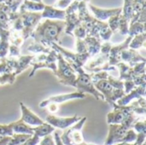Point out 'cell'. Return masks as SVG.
I'll use <instances>...</instances> for the list:
<instances>
[{
    "label": "cell",
    "instance_id": "bcb514c9",
    "mask_svg": "<svg viewBox=\"0 0 146 145\" xmlns=\"http://www.w3.org/2000/svg\"><path fill=\"white\" fill-rule=\"evenodd\" d=\"M0 62H1V58H0Z\"/></svg>",
    "mask_w": 146,
    "mask_h": 145
},
{
    "label": "cell",
    "instance_id": "1f68e13d",
    "mask_svg": "<svg viewBox=\"0 0 146 145\" xmlns=\"http://www.w3.org/2000/svg\"><path fill=\"white\" fill-rule=\"evenodd\" d=\"M76 50H77V53L78 54L87 53V47H86L85 40L77 38V41H76Z\"/></svg>",
    "mask_w": 146,
    "mask_h": 145
},
{
    "label": "cell",
    "instance_id": "b9f144b4",
    "mask_svg": "<svg viewBox=\"0 0 146 145\" xmlns=\"http://www.w3.org/2000/svg\"><path fill=\"white\" fill-rule=\"evenodd\" d=\"M71 1L72 0H60V2L57 3V5L60 8H66V7H68L70 4Z\"/></svg>",
    "mask_w": 146,
    "mask_h": 145
},
{
    "label": "cell",
    "instance_id": "836d02e7",
    "mask_svg": "<svg viewBox=\"0 0 146 145\" xmlns=\"http://www.w3.org/2000/svg\"><path fill=\"white\" fill-rule=\"evenodd\" d=\"M38 145H56V143H55L53 136H51V134H50V135H47V136L42 138Z\"/></svg>",
    "mask_w": 146,
    "mask_h": 145
},
{
    "label": "cell",
    "instance_id": "f6af8a7d",
    "mask_svg": "<svg viewBox=\"0 0 146 145\" xmlns=\"http://www.w3.org/2000/svg\"><path fill=\"white\" fill-rule=\"evenodd\" d=\"M33 1H36V2H38V3H41V0H33Z\"/></svg>",
    "mask_w": 146,
    "mask_h": 145
},
{
    "label": "cell",
    "instance_id": "603a6c76",
    "mask_svg": "<svg viewBox=\"0 0 146 145\" xmlns=\"http://www.w3.org/2000/svg\"><path fill=\"white\" fill-rule=\"evenodd\" d=\"M145 32V24L141 22H133L131 24L130 29H128V33L130 37L133 35H138L139 33H144Z\"/></svg>",
    "mask_w": 146,
    "mask_h": 145
},
{
    "label": "cell",
    "instance_id": "44dd1931",
    "mask_svg": "<svg viewBox=\"0 0 146 145\" xmlns=\"http://www.w3.org/2000/svg\"><path fill=\"white\" fill-rule=\"evenodd\" d=\"M27 50L36 54H49L51 50L39 43H33L30 46H28Z\"/></svg>",
    "mask_w": 146,
    "mask_h": 145
},
{
    "label": "cell",
    "instance_id": "d4e9b609",
    "mask_svg": "<svg viewBox=\"0 0 146 145\" xmlns=\"http://www.w3.org/2000/svg\"><path fill=\"white\" fill-rule=\"evenodd\" d=\"M133 0H125L124 4V15H122L125 19H127L128 21L132 19L133 15Z\"/></svg>",
    "mask_w": 146,
    "mask_h": 145
},
{
    "label": "cell",
    "instance_id": "d6986e66",
    "mask_svg": "<svg viewBox=\"0 0 146 145\" xmlns=\"http://www.w3.org/2000/svg\"><path fill=\"white\" fill-rule=\"evenodd\" d=\"M9 32L6 29H0V58H4L9 52Z\"/></svg>",
    "mask_w": 146,
    "mask_h": 145
},
{
    "label": "cell",
    "instance_id": "2e32d148",
    "mask_svg": "<svg viewBox=\"0 0 146 145\" xmlns=\"http://www.w3.org/2000/svg\"><path fill=\"white\" fill-rule=\"evenodd\" d=\"M14 134H27L33 135V127L25 124L21 120L10 123Z\"/></svg>",
    "mask_w": 146,
    "mask_h": 145
},
{
    "label": "cell",
    "instance_id": "f546056e",
    "mask_svg": "<svg viewBox=\"0 0 146 145\" xmlns=\"http://www.w3.org/2000/svg\"><path fill=\"white\" fill-rule=\"evenodd\" d=\"M133 129L136 132V133H141L144 132L146 133V122L145 119L139 120L133 126Z\"/></svg>",
    "mask_w": 146,
    "mask_h": 145
},
{
    "label": "cell",
    "instance_id": "d590c367",
    "mask_svg": "<svg viewBox=\"0 0 146 145\" xmlns=\"http://www.w3.org/2000/svg\"><path fill=\"white\" fill-rule=\"evenodd\" d=\"M40 139H41L40 138H38V136L33 134L27 140H26L24 143H22L20 145H38V143H39V141H40Z\"/></svg>",
    "mask_w": 146,
    "mask_h": 145
},
{
    "label": "cell",
    "instance_id": "ee69618b",
    "mask_svg": "<svg viewBox=\"0 0 146 145\" xmlns=\"http://www.w3.org/2000/svg\"><path fill=\"white\" fill-rule=\"evenodd\" d=\"M79 145H95V144H87V143L83 142L82 144H79Z\"/></svg>",
    "mask_w": 146,
    "mask_h": 145
},
{
    "label": "cell",
    "instance_id": "8992f818",
    "mask_svg": "<svg viewBox=\"0 0 146 145\" xmlns=\"http://www.w3.org/2000/svg\"><path fill=\"white\" fill-rule=\"evenodd\" d=\"M57 62H58V64H56L57 68L56 71L54 73V74L57 77L58 81L64 85L74 87V81L77 77L76 72L59 53L57 57Z\"/></svg>",
    "mask_w": 146,
    "mask_h": 145
},
{
    "label": "cell",
    "instance_id": "f35d334b",
    "mask_svg": "<svg viewBox=\"0 0 146 145\" xmlns=\"http://www.w3.org/2000/svg\"><path fill=\"white\" fill-rule=\"evenodd\" d=\"M47 108H48V111L52 115L57 113L59 110V105L56 103H50L47 105Z\"/></svg>",
    "mask_w": 146,
    "mask_h": 145
},
{
    "label": "cell",
    "instance_id": "52a82bcc",
    "mask_svg": "<svg viewBox=\"0 0 146 145\" xmlns=\"http://www.w3.org/2000/svg\"><path fill=\"white\" fill-rule=\"evenodd\" d=\"M138 105V101L133 102L127 106H119L116 103L113 104V111L110 112L107 115L108 125L121 124L131 113H133L134 108Z\"/></svg>",
    "mask_w": 146,
    "mask_h": 145
},
{
    "label": "cell",
    "instance_id": "277c9868",
    "mask_svg": "<svg viewBox=\"0 0 146 145\" xmlns=\"http://www.w3.org/2000/svg\"><path fill=\"white\" fill-rule=\"evenodd\" d=\"M57 57L58 53L54 50H50L49 54H40L38 56H34L29 65L33 67V70L29 74V78H33L35 73L40 68H49L55 73L57 68Z\"/></svg>",
    "mask_w": 146,
    "mask_h": 145
},
{
    "label": "cell",
    "instance_id": "3957f363",
    "mask_svg": "<svg viewBox=\"0 0 146 145\" xmlns=\"http://www.w3.org/2000/svg\"><path fill=\"white\" fill-rule=\"evenodd\" d=\"M70 65L78 74L74 81V87L76 88L79 92H81L84 94L89 93V94H92L97 100L105 101L104 96L94 87L91 79V73L85 72L83 68L79 67L75 64L71 63Z\"/></svg>",
    "mask_w": 146,
    "mask_h": 145
},
{
    "label": "cell",
    "instance_id": "9a60e30c",
    "mask_svg": "<svg viewBox=\"0 0 146 145\" xmlns=\"http://www.w3.org/2000/svg\"><path fill=\"white\" fill-rule=\"evenodd\" d=\"M91 10L93 12V14L95 15V16L101 20V21H104L108 18H110L113 15H115L117 14H120L121 11V9H98L92 5H89Z\"/></svg>",
    "mask_w": 146,
    "mask_h": 145
},
{
    "label": "cell",
    "instance_id": "ffe728a7",
    "mask_svg": "<svg viewBox=\"0 0 146 145\" xmlns=\"http://www.w3.org/2000/svg\"><path fill=\"white\" fill-rule=\"evenodd\" d=\"M55 131H56V128H54L53 126H51L50 125H49L46 122H44V124H42L40 126L33 127V134L38 136L40 138L53 133Z\"/></svg>",
    "mask_w": 146,
    "mask_h": 145
},
{
    "label": "cell",
    "instance_id": "6da1fadb",
    "mask_svg": "<svg viewBox=\"0 0 146 145\" xmlns=\"http://www.w3.org/2000/svg\"><path fill=\"white\" fill-rule=\"evenodd\" d=\"M64 26L65 23L62 21H50V20H46L35 30L32 36L36 40V43H39L49 48L53 43L58 41V37Z\"/></svg>",
    "mask_w": 146,
    "mask_h": 145
},
{
    "label": "cell",
    "instance_id": "484cf974",
    "mask_svg": "<svg viewBox=\"0 0 146 145\" xmlns=\"http://www.w3.org/2000/svg\"><path fill=\"white\" fill-rule=\"evenodd\" d=\"M16 75L15 73H7L0 76V85H13L15 81Z\"/></svg>",
    "mask_w": 146,
    "mask_h": 145
},
{
    "label": "cell",
    "instance_id": "4fadbf2b",
    "mask_svg": "<svg viewBox=\"0 0 146 145\" xmlns=\"http://www.w3.org/2000/svg\"><path fill=\"white\" fill-rule=\"evenodd\" d=\"M121 61L128 64L130 67H134L135 65L146 62L145 58L139 55L135 50L127 49L121 51Z\"/></svg>",
    "mask_w": 146,
    "mask_h": 145
},
{
    "label": "cell",
    "instance_id": "83f0119b",
    "mask_svg": "<svg viewBox=\"0 0 146 145\" xmlns=\"http://www.w3.org/2000/svg\"><path fill=\"white\" fill-rule=\"evenodd\" d=\"M109 75L110 74H109L108 72H106V71H100V72H97V73H92L91 74V79H92V82L93 84V83H96V82H98L99 80H102V79H107Z\"/></svg>",
    "mask_w": 146,
    "mask_h": 145
},
{
    "label": "cell",
    "instance_id": "e0dca14e",
    "mask_svg": "<svg viewBox=\"0 0 146 145\" xmlns=\"http://www.w3.org/2000/svg\"><path fill=\"white\" fill-rule=\"evenodd\" d=\"M34 56H21L17 59H15V67L13 73L16 76L20 74L23 70H25L27 67H29L30 62L33 59Z\"/></svg>",
    "mask_w": 146,
    "mask_h": 145
},
{
    "label": "cell",
    "instance_id": "d6a6232c",
    "mask_svg": "<svg viewBox=\"0 0 146 145\" xmlns=\"http://www.w3.org/2000/svg\"><path fill=\"white\" fill-rule=\"evenodd\" d=\"M9 56L12 58H18L21 56V50L18 46H15L14 44L9 45Z\"/></svg>",
    "mask_w": 146,
    "mask_h": 145
},
{
    "label": "cell",
    "instance_id": "7bdbcfd3",
    "mask_svg": "<svg viewBox=\"0 0 146 145\" xmlns=\"http://www.w3.org/2000/svg\"><path fill=\"white\" fill-rule=\"evenodd\" d=\"M114 145H136L134 143L133 144H128V143H118V144H115Z\"/></svg>",
    "mask_w": 146,
    "mask_h": 145
},
{
    "label": "cell",
    "instance_id": "ac0fdd59",
    "mask_svg": "<svg viewBox=\"0 0 146 145\" xmlns=\"http://www.w3.org/2000/svg\"><path fill=\"white\" fill-rule=\"evenodd\" d=\"M41 17L64 20L66 17V13L64 10H59V9H54L50 6H44V12L42 13Z\"/></svg>",
    "mask_w": 146,
    "mask_h": 145
},
{
    "label": "cell",
    "instance_id": "4dcf8cb0",
    "mask_svg": "<svg viewBox=\"0 0 146 145\" xmlns=\"http://www.w3.org/2000/svg\"><path fill=\"white\" fill-rule=\"evenodd\" d=\"M0 135L5 137H12L14 135L11 125H0Z\"/></svg>",
    "mask_w": 146,
    "mask_h": 145
},
{
    "label": "cell",
    "instance_id": "74e56055",
    "mask_svg": "<svg viewBox=\"0 0 146 145\" xmlns=\"http://www.w3.org/2000/svg\"><path fill=\"white\" fill-rule=\"evenodd\" d=\"M146 133L141 132V133H137V138L134 142L136 145H144L145 142Z\"/></svg>",
    "mask_w": 146,
    "mask_h": 145
},
{
    "label": "cell",
    "instance_id": "5b68a950",
    "mask_svg": "<svg viewBox=\"0 0 146 145\" xmlns=\"http://www.w3.org/2000/svg\"><path fill=\"white\" fill-rule=\"evenodd\" d=\"M86 120V117H81V119L78 122L63 131L62 135H60L61 141L63 144L79 145L85 142L82 135V128Z\"/></svg>",
    "mask_w": 146,
    "mask_h": 145
},
{
    "label": "cell",
    "instance_id": "7a4b0ae2",
    "mask_svg": "<svg viewBox=\"0 0 146 145\" xmlns=\"http://www.w3.org/2000/svg\"><path fill=\"white\" fill-rule=\"evenodd\" d=\"M144 117H139L134 113H131L126 120L121 124L109 125L108 137L105 140L104 145H114L118 143H121L122 138L125 137L127 132L132 129L133 125L140 119Z\"/></svg>",
    "mask_w": 146,
    "mask_h": 145
},
{
    "label": "cell",
    "instance_id": "f1b7e54d",
    "mask_svg": "<svg viewBox=\"0 0 146 145\" xmlns=\"http://www.w3.org/2000/svg\"><path fill=\"white\" fill-rule=\"evenodd\" d=\"M107 80H108L109 83L113 86V88H115V89H121V90H124V81L120 80L119 79H116V78L111 76L110 74L108 76Z\"/></svg>",
    "mask_w": 146,
    "mask_h": 145
},
{
    "label": "cell",
    "instance_id": "7402d4cb",
    "mask_svg": "<svg viewBox=\"0 0 146 145\" xmlns=\"http://www.w3.org/2000/svg\"><path fill=\"white\" fill-rule=\"evenodd\" d=\"M145 33L138 34L133 39H132V40L130 41L129 46H130V48L133 49V50L139 49V48L142 47V46H145Z\"/></svg>",
    "mask_w": 146,
    "mask_h": 145
},
{
    "label": "cell",
    "instance_id": "30bf717a",
    "mask_svg": "<svg viewBox=\"0 0 146 145\" xmlns=\"http://www.w3.org/2000/svg\"><path fill=\"white\" fill-rule=\"evenodd\" d=\"M86 98V94L75 91L72 93H68V94H61V95H56L50 97L44 101H42L39 103V108L44 109L46 108L48 104L50 103H56V104H61L62 103H66L71 100H75V99H84Z\"/></svg>",
    "mask_w": 146,
    "mask_h": 145
},
{
    "label": "cell",
    "instance_id": "60d3db41",
    "mask_svg": "<svg viewBox=\"0 0 146 145\" xmlns=\"http://www.w3.org/2000/svg\"><path fill=\"white\" fill-rule=\"evenodd\" d=\"M11 139V137H5L0 135V145H8Z\"/></svg>",
    "mask_w": 146,
    "mask_h": 145
},
{
    "label": "cell",
    "instance_id": "cb8c5ba5",
    "mask_svg": "<svg viewBox=\"0 0 146 145\" xmlns=\"http://www.w3.org/2000/svg\"><path fill=\"white\" fill-rule=\"evenodd\" d=\"M44 8V5L41 3H34L26 0L24 4L22 5L21 9H28V10H33V11H39L43 10Z\"/></svg>",
    "mask_w": 146,
    "mask_h": 145
},
{
    "label": "cell",
    "instance_id": "4316f807",
    "mask_svg": "<svg viewBox=\"0 0 146 145\" xmlns=\"http://www.w3.org/2000/svg\"><path fill=\"white\" fill-rule=\"evenodd\" d=\"M136 138H137V133H136V132L132 128V129H129V130L127 132L125 137H124V138H122V140H121V143L133 144V143L135 142Z\"/></svg>",
    "mask_w": 146,
    "mask_h": 145
},
{
    "label": "cell",
    "instance_id": "8fae6325",
    "mask_svg": "<svg viewBox=\"0 0 146 145\" xmlns=\"http://www.w3.org/2000/svg\"><path fill=\"white\" fill-rule=\"evenodd\" d=\"M20 107H21V116L20 120H21L25 124L32 127H35L44 123L42 119H40L33 111H31L27 107H26L23 104V103H20Z\"/></svg>",
    "mask_w": 146,
    "mask_h": 145
},
{
    "label": "cell",
    "instance_id": "e575fe53",
    "mask_svg": "<svg viewBox=\"0 0 146 145\" xmlns=\"http://www.w3.org/2000/svg\"><path fill=\"white\" fill-rule=\"evenodd\" d=\"M74 34L77 38L83 39L86 37V31L83 26H80L79 27H76L74 29Z\"/></svg>",
    "mask_w": 146,
    "mask_h": 145
},
{
    "label": "cell",
    "instance_id": "8d00e7d4",
    "mask_svg": "<svg viewBox=\"0 0 146 145\" xmlns=\"http://www.w3.org/2000/svg\"><path fill=\"white\" fill-rule=\"evenodd\" d=\"M136 87L137 86L134 85L133 80H125L124 81V91L126 94H128Z\"/></svg>",
    "mask_w": 146,
    "mask_h": 145
},
{
    "label": "cell",
    "instance_id": "ba28073f",
    "mask_svg": "<svg viewBox=\"0 0 146 145\" xmlns=\"http://www.w3.org/2000/svg\"><path fill=\"white\" fill-rule=\"evenodd\" d=\"M21 21L23 25V29H22V38L23 39L27 38L33 30L34 29V26L37 25L38 21L41 18V15L38 13H30V12H26L24 9H21Z\"/></svg>",
    "mask_w": 146,
    "mask_h": 145
},
{
    "label": "cell",
    "instance_id": "5bb4252c",
    "mask_svg": "<svg viewBox=\"0 0 146 145\" xmlns=\"http://www.w3.org/2000/svg\"><path fill=\"white\" fill-rule=\"evenodd\" d=\"M93 85L104 96L105 102L109 103L111 106L115 104L113 103V91L115 88H113V86L109 83L107 79H102L93 83Z\"/></svg>",
    "mask_w": 146,
    "mask_h": 145
},
{
    "label": "cell",
    "instance_id": "ab89813d",
    "mask_svg": "<svg viewBox=\"0 0 146 145\" xmlns=\"http://www.w3.org/2000/svg\"><path fill=\"white\" fill-rule=\"evenodd\" d=\"M54 140H55V143L56 145H64L62 144V142L61 141V138H60V133L57 132V131H55L54 132Z\"/></svg>",
    "mask_w": 146,
    "mask_h": 145
},
{
    "label": "cell",
    "instance_id": "9c48e42d",
    "mask_svg": "<svg viewBox=\"0 0 146 145\" xmlns=\"http://www.w3.org/2000/svg\"><path fill=\"white\" fill-rule=\"evenodd\" d=\"M80 119L81 117L77 115L71 117H59L54 115H49L46 117L45 121L56 129L65 130L78 122Z\"/></svg>",
    "mask_w": 146,
    "mask_h": 145
},
{
    "label": "cell",
    "instance_id": "7c38bea8",
    "mask_svg": "<svg viewBox=\"0 0 146 145\" xmlns=\"http://www.w3.org/2000/svg\"><path fill=\"white\" fill-rule=\"evenodd\" d=\"M145 96V84L137 86L131 92L126 94L123 97L119 99L116 102V104L119 106H127L131 103L134 99H139L140 97H144Z\"/></svg>",
    "mask_w": 146,
    "mask_h": 145
}]
</instances>
